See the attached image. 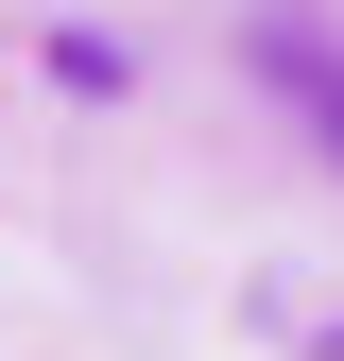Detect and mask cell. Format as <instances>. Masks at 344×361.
I'll list each match as a JSON object with an SVG mask.
<instances>
[{"mask_svg": "<svg viewBox=\"0 0 344 361\" xmlns=\"http://www.w3.org/2000/svg\"><path fill=\"white\" fill-rule=\"evenodd\" d=\"M276 69H293V104H310V121H327V155H344V69H327V52H276Z\"/></svg>", "mask_w": 344, "mask_h": 361, "instance_id": "cell-1", "label": "cell"}]
</instances>
